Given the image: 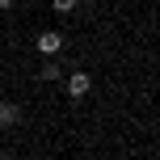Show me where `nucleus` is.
Here are the masks:
<instances>
[{
    "instance_id": "obj_1",
    "label": "nucleus",
    "mask_w": 160,
    "mask_h": 160,
    "mask_svg": "<svg viewBox=\"0 0 160 160\" xmlns=\"http://www.w3.org/2000/svg\"><path fill=\"white\" fill-rule=\"evenodd\" d=\"M88 88H93V76H88V72H72V76H68V97H72V101L88 97Z\"/></svg>"
},
{
    "instance_id": "obj_2",
    "label": "nucleus",
    "mask_w": 160,
    "mask_h": 160,
    "mask_svg": "<svg viewBox=\"0 0 160 160\" xmlns=\"http://www.w3.org/2000/svg\"><path fill=\"white\" fill-rule=\"evenodd\" d=\"M38 51H42V55H59V51H63V34H59V30L38 34Z\"/></svg>"
},
{
    "instance_id": "obj_3",
    "label": "nucleus",
    "mask_w": 160,
    "mask_h": 160,
    "mask_svg": "<svg viewBox=\"0 0 160 160\" xmlns=\"http://www.w3.org/2000/svg\"><path fill=\"white\" fill-rule=\"evenodd\" d=\"M21 122V105L17 101H0V127H17Z\"/></svg>"
},
{
    "instance_id": "obj_4",
    "label": "nucleus",
    "mask_w": 160,
    "mask_h": 160,
    "mask_svg": "<svg viewBox=\"0 0 160 160\" xmlns=\"http://www.w3.org/2000/svg\"><path fill=\"white\" fill-rule=\"evenodd\" d=\"M42 80H59V76H63V72H59V63H55V59H47V63H42V72H38Z\"/></svg>"
},
{
    "instance_id": "obj_5",
    "label": "nucleus",
    "mask_w": 160,
    "mask_h": 160,
    "mask_svg": "<svg viewBox=\"0 0 160 160\" xmlns=\"http://www.w3.org/2000/svg\"><path fill=\"white\" fill-rule=\"evenodd\" d=\"M51 4H55V13H72V8L80 4V0H51Z\"/></svg>"
},
{
    "instance_id": "obj_6",
    "label": "nucleus",
    "mask_w": 160,
    "mask_h": 160,
    "mask_svg": "<svg viewBox=\"0 0 160 160\" xmlns=\"http://www.w3.org/2000/svg\"><path fill=\"white\" fill-rule=\"evenodd\" d=\"M17 4V0H0V13H8V8H13Z\"/></svg>"
}]
</instances>
